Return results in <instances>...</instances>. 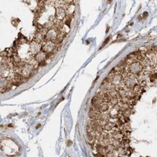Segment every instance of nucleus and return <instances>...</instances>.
<instances>
[{"instance_id":"f03ea898","label":"nucleus","mask_w":157,"mask_h":157,"mask_svg":"<svg viewBox=\"0 0 157 157\" xmlns=\"http://www.w3.org/2000/svg\"><path fill=\"white\" fill-rule=\"evenodd\" d=\"M123 83L125 84L126 87L129 89L132 90L134 88V86H136L138 84V80H137V76H135L134 75L129 74L126 78H123Z\"/></svg>"},{"instance_id":"9d476101","label":"nucleus","mask_w":157,"mask_h":157,"mask_svg":"<svg viewBox=\"0 0 157 157\" xmlns=\"http://www.w3.org/2000/svg\"><path fill=\"white\" fill-rule=\"evenodd\" d=\"M46 65H47V61H43L39 63V67H43V66H46Z\"/></svg>"},{"instance_id":"20e7f679","label":"nucleus","mask_w":157,"mask_h":157,"mask_svg":"<svg viewBox=\"0 0 157 157\" xmlns=\"http://www.w3.org/2000/svg\"><path fill=\"white\" fill-rule=\"evenodd\" d=\"M30 46V50L33 54H37L38 53H39L42 50V44L39 43L37 42L32 41L31 42V44H29Z\"/></svg>"},{"instance_id":"9b49d317","label":"nucleus","mask_w":157,"mask_h":157,"mask_svg":"<svg viewBox=\"0 0 157 157\" xmlns=\"http://www.w3.org/2000/svg\"><path fill=\"white\" fill-rule=\"evenodd\" d=\"M71 144H72V141H68V146L71 145Z\"/></svg>"},{"instance_id":"7ed1b4c3","label":"nucleus","mask_w":157,"mask_h":157,"mask_svg":"<svg viewBox=\"0 0 157 157\" xmlns=\"http://www.w3.org/2000/svg\"><path fill=\"white\" fill-rule=\"evenodd\" d=\"M67 16V13L66 10L61 8V7H58V8H56V11H55V18L60 20H64L65 18Z\"/></svg>"},{"instance_id":"1a4fd4ad","label":"nucleus","mask_w":157,"mask_h":157,"mask_svg":"<svg viewBox=\"0 0 157 157\" xmlns=\"http://www.w3.org/2000/svg\"><path fill=\"white\" fill-rule=\"evenodd\" d=\"M107 147V151H108V152H113L114 150H115V149H116L115 147H114L112 144L111 145H107L106 146Z\"/></svg>"},{"instance_id":"39448f33","label":"nucleus","mask_w":157,"mask_h":157,"mask_svg":"<svg viewBox=\"0 0 157 157\" xmlns=\"http://www.w3.org/2000/svg\"><path fill=\"white\" fill-rule=\"evenodd\" d=\"M34 57H35V59L39 63L43 61H46V53L42 51V50L39 53H38L37 54H35Z\"/></svg>"},{"instance_id":"f257e3e1","label":"nucleus","mask_w":157,"mask_h":157,"mask_svg":"<svg viewBox=\"0 0 157 157\" xmlns=\"http://www.w3.org/2000/svg\"><path fill=\"white\" fill-rule=\"evenodd\" d=\"M126 69H127L128 73L130 75H134L135 76H137L143 72V67H142L140 62L132 63L131 65L128 66V68Z\"/></svg>"},{"instance_id":"6e6552de","label":"nucleus","mask_w":157,"mask_h":157,"mask_svg":"<svg viewBox=\"0 0 157 157\" xmlns=\"http://www.w3.org/2000/svg\"><path fill=\"white\" fill-rule=\"evenodd\" d=\"M112 145L115 147L116 148H118L119 147H121V145H120V141H118V140H114L112 138Z\"/></svg>"},{"instance_id":"0eeeda50","label":"nucleus","mask_w":157,"mask_h":157,"mask_svg":"<svg viewBox=\"0 0 157 157\" xmlns=\"http://www.w3.org/2000/svg\"><path fill=\"white\" fill-rule=\"evenodd\" d=\"M117 150V153H118V156H125L126 155V149L125 148H123V147H119L118 148H116Z\"/></svg>"},{"instance_id":"ddd939ff","label":"nucleus","mask_w":157,"mask_h":157,"mask_svg":"<svg viewBox=\"0 0 157 157\" xmlns=\"http://www.w3.org/2000/svg\"><path fill=\"white\" fill-rule=\"evenodd\" d=\"M126 156V155H125ZM125 156H123V157H125ZM117 157H121V156H117Z\"/></svg>"},{"instance_id":"423d86ee","label":"nucleus","mask_w":157,"mask_h":157,"mask_svg":"<svg viewBox=\"0 0 157 157\" xmlns=\"http://www.w3.org/2000/svg\"><path fill=\"white\" fill-rule=\"evenodd\" d=\"M112 106L109 104V103H102L100 105V111L101 112H108Z\"/></svg>"},{"instance_id":"f8f14e48","label":"nucleus","mask_w":157,"mask_h":157,"mask_svg":"<svg viewBox=\"0 0 157 157\" xmlns=\"http://www.w3.org/2000/svg\"><path fill=\"white\" fill-rule=\"evenodd\" d=\"M40 127V124H39V125H37V126H36V128L38 129V128H39Z\"/></svg>"}]
</instances>
